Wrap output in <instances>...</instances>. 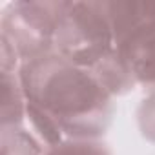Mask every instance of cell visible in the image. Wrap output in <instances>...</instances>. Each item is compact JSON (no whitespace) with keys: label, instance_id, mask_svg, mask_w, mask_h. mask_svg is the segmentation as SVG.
Instances as JSON below:
<instances>
[{"label":"cell","instance_id":"obj_2","mask_svg":"<svg viewBox=\"0 0 155 155\" xmlns=\"http://www.w3.org/2000/svg\"><path fill=\"white\" fill-rule=\"evenodd\" d=\"M55 55L95 73L119 55L104 2H68L53 38Z\"/></svg>","mask_w":155,"mask_h":155},{"label":"cell","instance_id":"obj_8","mask_svg":"<svg viewBox=\"0 0 155 155\" xmlns=\"http://www.w3.org/2000/svg\"><path fill=\"white\" fill-rule=\"evenodd\" d=\"M44 155H113L108 144L99 139H64L46 148Z\"/></svg>","mask_w":155,"mask_h":155},{"label":"cell","instance_id":"obj_7","mask_svg":"<svg viewBox=\"0 0 155 155\" xmlns=\"http://www.w3.org/2000/svg\"><path fill=\"white\" fill-rule=\"evenodd\" d=\"M40 142L22 126L2 130V155H44Z\"/></svg>","mask_w":155,"mask_h":155},{"label":"cell","instance_id":"obj_4","mask_svg":"<svg viewBox=\"0 0 155 155\" xmlns=\"http://www.w3.org/2000/svg\"><path fill=\"white\" fill-rule=\"evenodd\" d=\"M102 2L117 48L155 24L153 0H111V2L102 0Z\"/></svg>","mask_w":155,"mask_h":155},{"label":"cell","instance_id":"obj_6","mask_svg":"<svg viewBox=\"0 0 155 155\" xmlns=\"http://www.w3.org/2000/svg\"><path fill=\"white\" fill-rule=\"evenodd\" d=\"M26 117V97L18 69H2V130L18 128Z\"/></svg>","mask_w":155,"mask_h":155},{"label":"cell","instance_id":"obj_1","mask_svg":"<svg viewBox=\"0 0 155 155\" xmlns=\"http://www.w3.org/2000/svg\"><path fill=\"white\" fill-rule=\"evenodd\" d=\"M26 102L49 117L66 139H99L113 117V97L88 69L58 55L22 62Z\"/></svg>","mask_w":155,"mask_h":155},{"label":"cell","instance_id":"obj_3","mask_svg":"<svg viewBox=\"0 0 155 155\" xmlns=\"http://www.w3.org/2000/svg\"><path fill=\"white\" fill-rule=\"evenodd\" d=\"M68 2H11L0 17V40L6 42L20 64L53 55V38Z\"/></svg>","mask_w":155,"mask_h":155},{"label":"cell","instance_id":"obj_9","mask_svg":"<svg viewBox=\"0 0 155 155\" xmlns=\"http://www.w3.org/2000/svg\"><path fill=\"white\" fill-rule=\"evenodd\" d=\"M137 122L140 133L155 144V91H151L139 106L137 111Z\"/></svg>","mask_w":155,"mask_h":155},{"label":"cell","instance_id":"obj_5","mask_svg":"<svg viewBox=\"0 0 155 155\" xmlns=\"http://www.w3.org/2000/svg\"><path fill=\"white\" fill-rule=\"evenodd\" d=\"M120 58L130 69L135 86L155 91V24L142 29L117 48Z\"/></svg>","mask_w":155,"mask_h":155}]
</instances>
